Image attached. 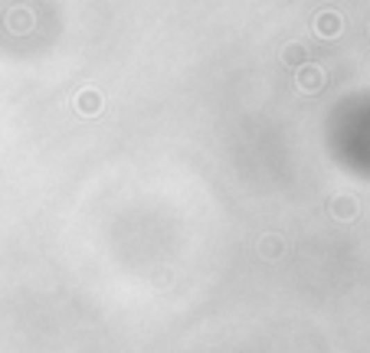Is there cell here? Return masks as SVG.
Returning <instances> with one entry per match:
<instances>
[{"mask_svg": "<svg viewBox=\"0 0 370 353\" xmlns=\"http://www.w3.org/2000/svg\"><path fill=\"white\" fill-rule=\"evenodd\" d=\"M301 85L305 89H321V72L314 76V72H301Z\"/></svg>", "mask_w": 370, "mask_h": 353, "instance_id": "1", "label": "cell"}, {"mask_svg": "<svg viewBox=\"0 0 370 353\" xmlns=\"http://www.w3.org/2000/svg\"><path fill=\"white\" fill-rule=\"evenodd\" d=\"M321 33L324 36H335L337 33V17H335V13H328V17L321 20Z\"/></svg>", "mask_w": 370, "mask_h": 353, "instance_id": "2", "label": "cell"}]
</instances>
